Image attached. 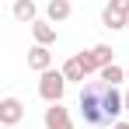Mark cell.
I'll list each match as a JSON object with an SVG mask.
<instances>
[{
  "label": "cell",
  "mask_w": 129,
  "mask_h": 129,
  "mask_svg": "<svg viewBox=\"0 0 129 129\" xmlns=\"http://www.w3.org/2000/svg\"><path fill=\"white\" fill-rule=\"evenodd\" d=\"M70 14H73V7H70V0H49V4H45V18H49L52 24L66 21Z\"/></svg>",
  "instance_id": "7"
},
{
  "label": "cell",
  "mask_w": 129,
  "mask_h": 129,
  "mask_svg": "<svg viewBox=\"0 0 129 129\" xmlns=\"http://www.w3.org/2000/svg\"><path fill=\"white\" fill-rule=\"evenodd\" d=\"M126 80H129V66H126Z\"/></svg>",
  "instance_id": "15"
},
{
  "label": "cell",
  "mask_w": 129,
  "mask_h": 129,
  "mask_svg": "<svg viewBox=\"0 0 129 129\" xmlns=\"http://www.w3.org/2000/svg\"><path fill=\"white\" fill-rule=\"evenodd\" d=\"M66 84H70V80L63 77V70H45L42 80H39V94H42V101L59 105V101H63V94H66Z\"/></svg>",
  "instance_id": "2"
},
{
  "label": "cell",
  "mask_w": 129,
  "mask_h": 129,
  "mask_svg": "<svg viewBox=\"0 0 129 129\" xmlns=\"http://www.w3.org/2000/svg\"><path fill=\"white\" fill-rule=\"evenodd\" d=\"M77 108H80V119L94 129H105V126H115L119 115L126 112V94L119 87L105 84L101 77L98 80H87L80 84V98H77Z\"/></svg>",
  "instance_id": "1"
},
{
  "label": "cell",
  "mask_w": 129,
  "mask_h": 129,
  "mask_svg": "<svg viewBox=\"0 0 129 129\" xmlns=\"http://www.w3.org/2000/svg\"><path fill=\"white\" fill-rule=\"evenodd\" d=\"M105 84H112V87H119L122 80H126V66H119V63H112V66H105L101 73H98Z\"/></svg>",
  "instance_id": "9"
},
{
  "label": "cell",
  "mask_w": 129,
  "mask_h": 129,
  "mask_svg": "<svg viewBox=\"0 0 129 129\" xmlns=\"http://www.w3.org/2000/svg\"><path fill=\"white\" fill-rule=\"evenodd\" d=\"M108 7H112L119 18H126V21H129V0H108Z\"/></svg>",
  "instance_id": "12"
},
{
  "label": "cell",
  "mask_w": 129,
  "mask_h": 129,
  "mask_svg": "<svg viewBox=\"0 0 129 129\" xmlns=\"http://www.w3.org/2000/svg\"><path fill=\"white\" fill-rule=\"evenodd\" d=\"M63 77H66V80H77V84H84V77H87V73H84V66H80V59H77V56L63 63Z\"/></svg>",
  "instance_id": "11"
},
{
  "label": "cell",
  "mask_w": 129,
  "mask_h": 129,
  "mask_svg": "<svg viewBox=\"0 0 129 129\" xmlns=\"http://www.w3.org/2000/svg\"><path fill=\"white\" fill-rule=\"evenodd\" d=\"M4 129H14V126H4Z\"/></svg>",
  "instance_id": "16"
},
{
  "label": "cell",
  "mask_w": 129,
  "mask_h": 129,
  "mask_svg": "<svg viewBox=\"0 0 129 129\" xmlns=\"http://www.w3.org/2000/svg\"><path fill=\"white\" fill-rule=\"evenodd\" d=\"M126 112H129V91H126Z\"/></svg>",
  "instance_id": "14"
},
{
  "label": "cell",
  "mask_w": 129,
  "mask_h": 129,
  "mask_svg": "<svg viewBox=\"0 0 129 129\" xmlns=\"http://www.w3.org/2000/svg\"><path fill=\"white\" fill-rule=\"evenodd\" d=\"M31 35H35V45H52L56 42V24L52 21H35L31 24Z\"/></svg>",
  "instance_id": "8"
},
{
  "label": "cell",
  "mask_w": 129,
  "mask_h": 129,
  "mask_svg": "<svg viewBox=\"0 0 129 129\" xmlns=\"http://www.w3.org/2000/svg\"><path fill=\"white\" fill-rule=\"evenodd\" d=\"M21 119H24V105L18 98H4V101H0V122H4V126H18Z\"/></svg>",
  "instance_id": "4"
},
{
  "label": "cell",
  "mask_w": 129,
  "mask_h": 129,
  "mask_svg": "<svg viewBox=\"0 0 129 129\" xmlns=\"http://www.w3.org/2000/svg\"><path fill=\"white\" fill-rule=\"evenodd\" d=\"M45 129H73V119H70V108H63V101L59 105H49L42 115Z\"/></svg>",
  "instance_id": "3"
},
{
  "label": "cell",
  "mask_w": 129,
  "mask_h": 129,
  "mask_svg": "<svg viewBox=\"0 0 129 129\" xmlns=\"http://www.w3.org/2000/svg\"><path fill=\"white\" fill-rule=\"evenodd\" d=\"M112 129H129V122H115V126H112Z\"/></svg>",
  "instance_id": "13"
},
{
  "label": "cell",
  "mask_w": 129,
  "mask_h": 129,
  "mask_svg": "<svg viewBox=\"0 0 129 129\" xmlns=\"http://www.w3.org/2000/svg\"><path fill=\"white\" fill-rule=\"evenodd\" d=\"M11 14H14V21H28V24L39 21V7H35V0H14Z\"/></svg>",
  "instance_id": "6"
},
{
  "label": "cell",
  "mask_w": 129,
  "mask_h": 129,
  "mask_svg": "<svg viewBox=\"0 0 129 129\" xmlns=\"http://www.w3.org/2000/svg\"><path fill=\"white\" fill-rule=\"evenodd\" d=\"M101 24H105L108 31H122V28H129V21H126V18H119L112 7H105V11H101Z\"/></svg>",
  "instance_id": "10"
},
{
  "label": "cell",
  "mask_w": 129,
  "mask_h": 129,
  "mask_svg": "<svg viewBox=\"0 0 129 129\" xmlns=\"http://www.w3.org/2000/svg\"><path fill=\"white\" fill-rule=\"evenodd\" d=\"M28 70H35V73L52 70V52H49V45H31V52H28Z\"/></svg>",
  "instance_id": "5"
}]
</instances>
